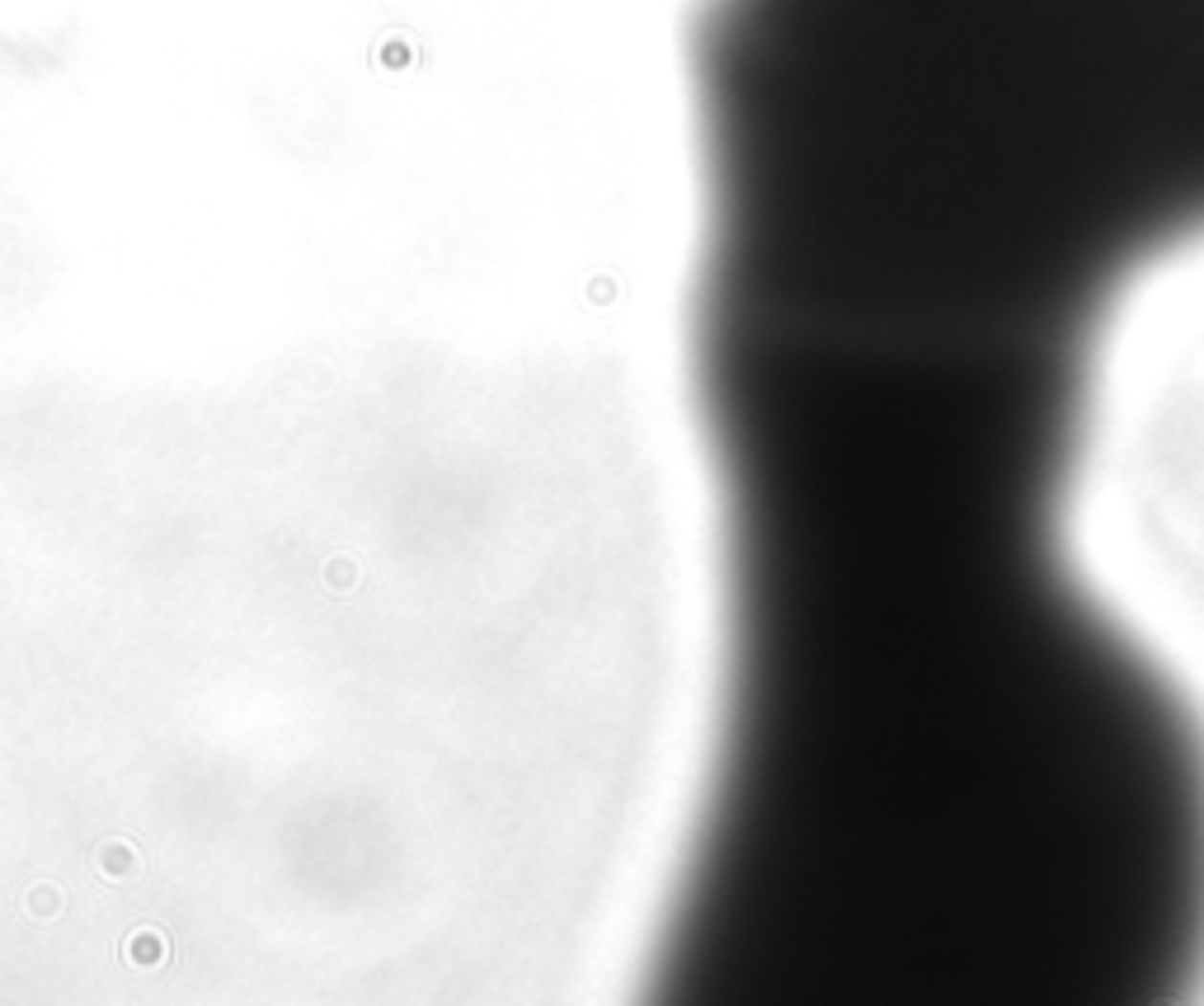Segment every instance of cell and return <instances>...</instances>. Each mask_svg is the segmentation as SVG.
<instances>
[{
  "label": "cell",
  "mask_w": 1204,
  "mask_h": 1006,
  "mask_svg": "<svg viewBox=\"0 0 1204 1006\" xmlns=\"http://www.w3.org/2000/svg\"><path fill=\"white\" fill-rule=\"evenodd\" d=\"M786 161L884 226L1204 245V0H758Z\"/></svg>",
  "instance_id": "1"
}]
</instances>
